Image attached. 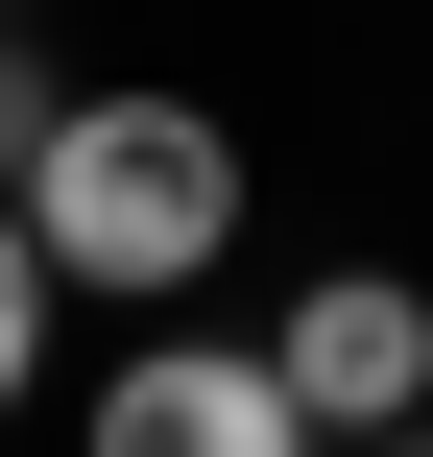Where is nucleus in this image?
Instances as JSON below:
<instances>
[{"mask_svg":"<svg viewBox=\"0 0 433 457\" xmlns=\"http://www.w3.org/2000/svg\"><path fill=\"white\" fill-rule=\"evenodd\" d=\"M265 361H289V410H313V434H433V289H410V265L289 289V337H265Z\"/></svg>","mask_w":433,"mask_h":457,"instance_id":"nucleus-2","label":"nucleus"},{"mask_svg":"<svg viewBox=\"0 0 433 457\" xmlns=\"http://www.w3.org/2000/svg\"><path fill=\"white\" fill-rule=\"evenodd\" d=\"M362 457H433V434H362Z\"/></svg>","mask_w":433,"mask_h":457,"instance_id":"nucleus-6","label":"nucleus"},{"mask_svg":"<svg viewBox=\"0 0 433 457\" xmlns=\"http://www.w3.org/2000/svg\"><path fill=\"white\" fill-rule=\"evenodd\" d=\"M72 457H313V410H289L265 337H145V361L96 386V434H72Z\"/></svg>","mask_w":433,"mask_h":457,"instance_id":"nucleus-3","label":"nucleus"},{"mask_svg":"<svg viewBox=\"0 0 433 457\" xmlns=\"http://www.w3.org/2000/svg\"><path fill=\"white\" fill-rule=\"evenodd\" d=\"M48 289H72V265H48V241H24V193H0V410H24V361H48Z\"/></svg>","mask_w":433,"mask_h":457,"instance_id":"nucleus-4","label":"nucleus"},{"mask_svg":"<svg viewBox=\"0 0 433 457\" xmlns=\"http://www.w3.org/2000/svg\"><path fill=\"white\" fill-rule=\"evenodd\" d=\"M24 241L72 265V289H193L217 241H241V120L217 96H72L48 120V169H24Z\"/></svg>","mask_w":433,"mask_h":457,"instance_id":"nucleus-1","label":"nucleus"},{"mask_svg":"<svg viewBox=\"0 0 433 457\" xmlns=\"http://www.w3.org/2000/svg\"><path fill=\"white\" fill-rule=\"evenodd\" d=\"M48 120H72V72H48V48H24V24H0V193H24V169H48Z\"/></svg>","mask_w":433,"mask_h":457,"instance_id":"nucleus-5","label":"nucleus"},{"mask_svg":"<svg viewBox=\"0 0 433 457\" xmlns=\"http://www.w3.org/2000/svg\"><path fill=\"white\" fill-rule=\"evenodd\" d=\"M0 24H24V0H0Z\"/></svg>","mask_w":433,"mask_h":457,"instance_id":"nucleus-7","label":"nucleus"}]
</instances>
